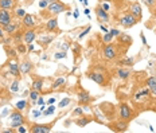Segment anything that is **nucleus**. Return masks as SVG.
Here are the masks:
<instances>
[{
    "label": "nucleus",
    "instance_id": "1",
    "mask_svg": "<svg viewBox=\"0 0 156 133\" xmlns=\"http://www.w3.org/2000/svg\"><path fill=\"white\" fill-rule=\"evenodd\" d=\"M86 77L89 79H92L93 82H96L97 85L106 87L109 83V77L108 73L102 69V67H94V69H90L86 71Z\"/></svg>",
    "mask_w": 156,
    "mask_h": 133
},
{
    "label": "nucleus",
    "instance_id": "2",
    "mask_svg": "<svg viewBox=\"0 0 156 133\" xmlns=\"http://www.w3.org/2000/svg\"><path fill=\"white\" fill-rule=\"evenodd\" d=\"M47 11H44V9H42V15L43 16H58L59 14H62L65 12L66 9H69V5H66L65 3H62L61 0H55L54 3H51V4H48V7L46 8Z\"/></svg>",
    "mask_w": 156,
    "mask_h": 133
},
{
    "label": "nucleus",
    "instance_id": "3",
    "mask_svg": "<svg viewBox=\"0 0 156 133\" xmlns=\"http://www.w3.org/2000/svg\"><path fill=\"white\" fill-rule=\"evenodd\" d=\"M136 23H139V20L137 19L133 16L131 12H124L121 16L119 18V24L120 26H122L124 28H131V27H133Z\"/></svg>",
    "mask_w": 156,
    "mask_h": 133
},
{
    "label": "nucleus",
    "instance_id": "4",
    "mask_svg": "<svg viewBox=\"0 0 156 133\" xmlns=\"http://www.w3.org/2000/svg\"><path fill=\"white\" fill-rule=\"evenodd\" d=\"M102 55H104V58H105L106 61H113L117 55H119L117 44H113V43L105 44V47L102 48Z\"/></svg>",
    "mask_w": 156,
    "mask_h": 133
},
{
    "label": "nucleus",
    "instance_id": "5",
    "mask_svg": "<svg viewBox=\"0 0 156 133\" xmlns=\"http://www.w3.org/2000/svg\"><path fill=\"white\" fill-rule=\"evenodd\" d=\"M119 117L121 120H125V121H128V122L133 118V112H132V109L129 108L128 103L121 102L119 105Z\"/></svg>",
    "mask_w": 156,
    "mask_h": 133
},
{
    "label": "nucleus",
    "instance_id": "6",
    "mask_svg": "<svg viewBox=\"0 0 156 133\" xmlns=\"http://www.w3.org/2000/svg\"><path fill=\"white\" fill-rule=\"evenodd\" d=\"M9 117H11V128H18V126L26 124V118L23 117L20 110H18V109H15Z\"/></svg>",
    "mask_w": 156,
    "mask_h": 133
},
{
    "label": "nucleus",
    "instance_id": "7",
    "mask_svg": "<svg viewBox=\"0 0 156 133\" xmlns=\"http://www.w3.org/2000/svg\"><path fill=\"white\" fill-rule=\"evenodd\" d=\"M8 74H11L12 77H15V78H20L22 73H20V69H19V63L16 62L15 58H11L8 62Z\"/></svg>",
    "mask_w": 156,
    "mask_h": 133
},
{
    "label": "nucleus",
    "instance_id": "8",
    "mask_svg": "<svg viewBox=\"0 0 156 133\" xmlns=\"http://www.w3.org/2000/svg\"><path fill=\"white\" fill-rule=\"evenodd\" d=\"M54 122H50V124H34L31 126L30 132H32V133H48V132H51V128H53Z\"/></svg>",
    "mask_w": 156,
    "mask_h": 133
},
{
    "label": "nucleus",
    "instance_id": "9",
    "mask_svg": "<svg viewBox=\"0 0 156 133\" xmlns=\"http://www.w3.org/2000/svg\"><path fill=\"white\" fill-rule=\"evenodd\" d=\"M96 15H97V19H98V22L100 23H109L110 22V16H109V14L105 11L102 7H101V4L100 5H97L96 7Z\"/></svg>",
    "mask_w": 156,
    "mask_h": 133
},
{
    "label": "nucleus",
    "instance_id": "10",
    "mask_svg": "<svg viewBox=\"0 0 156 133\" xmlns=\"http://www.w3.org/2000/svg\"><path fill=\"white\" fill-rule=\"evenodd\" d=\"M22 24L27 28H34L38 24V18L32 14H26L24 18L22 19Z\"/></svg>",
    "mask_w": 156,
    "mask_h": 133
},
{
    "label": "nucleus",
    "instance_id": "11",
    "mask_svg": "<svg viewBox=\"0 0 156 133\" xmlns=\"http://www.w3.org/2000/svg\"><path fill=\"white\" fill-rule=\"evenodd\" d=\"M77 98H78V102H80L81 105H87V103L94 101V98L89 94V92H86V90H80L77 94Z\"/></svg>",
    "mask_w": 156,
    "mask_h": 133
},
{
    "label": "nucleus",
    "instance_id": "12",
    "mask_svg": "<svg viewBox=\"0 0 156 133\" xmlns=\"http://www.w3.org/2000/svg\"><path fill=\"white\" fill-rule=\"evenodd\" d=\"M129 12L135 16L136 19H137L139 22L141 20V18H143V9H141V5H140V3L139 2H133L131 5H129Z\"/></svg>",
    "mask_w": 156,
    "mask_h": 133
},
{
    "label": "nucleus",
    "instance_id": "13",
    "mask_svg": "<svg viewBox=\"0 0 156 133\" xmlns=\"http://www.w3.org/2000/svg\"><path fill=\"white\" fill-rule=\"evenodd\" d=\"M19 28H20V23H19L18 20H14V19H12V20L4 27V31H5V34L7 35L12 37V35L16 34V32L19 31Z\"/></svg>",
    "mask_w": 156,
    "mask_h": 133
},
{
    "label": "nucleus",
    "instance_id": "14",
    "mask_svg": "<svg viewBox=\"0 0 156 133\" xmlns=\"http://www.w3.org/2000/svg\"><path fill=\"white\" fill-rule=\"evenodd\" d=\"M11 20H12V15H11V12H9V9L0 8V26L5 27Z\"/></svg>",
    "mask_w": 156,
    "mask_h": 133
},
{
    "label": "nucleus",
    "instance_id": "15",
    "mask_svg": "<svg viewBox=\"0 0 156 133\" xmlns=\"http://www.w3.org/2000/svg\"><path fill=\"white\" fill-rule=\"evenodd\" d=\"M109 128L112 129V131H115V132H125L126 129H128V121L120 118L119 121L115 122V124H110Z\"/></svg>",
    "mask_w": 156,
    "mask_h": 133
},
{
    "label": "nucleus",
    "instance_id": "16",
    "mask_svg": "<svg viewBox=\"0 0 156 133\" xmlns=\"http://www.w3.org/2000/svg\"><path fill=\"white\" fill-rule=\"evenodd\" d=\"M35 39H37V31H35L34 28H28L27 31H24L23 43L30 44V43H32V42H35Z\"/></svg>",
    "mask_w": 156,
    "mask_h": 133
},
{
    "label": "nucleus",
    "instance_id": "17",
    "mask_svg": "<svg viewBox=\"0 0 156 133\" xmlns=\"http://www.w3.org/2000/svg\"><path fill=\"white\" fill-rule=\"evenodd\" d=\"M19 69H20V73L23 74H30L32 69H34V65H32L31 61H28V59H23L20 63H19Z\"/></svg>",
    "mask_w": 156,
    "mask_h": 133
},
{
    "label": "nucleus",
    "instance_id": "18",
    "mask_svg": "<svg viewBox=\"0 0 156 133\" xmlns=\"http://www.w3.org/2000/svg\"><path fill=\"white\" fill-rule=\"evenodd\" d=\"M46 30L48 32H55V31H59L58 30V19H57V16H53V18H50L46 22Z\"/></svg>",
    "mask_w": 156,
    "mask_h": 133
},
{
    "label": "nucleus",
    "instance_id": "19",
    "mask_svg": "<svg viewBox=\"0 0 156 133\" xmlns=\"http://www.w3.org/2000/svg\"><path fill=\"white\" fill-rule=\"evenodd\" d=\"M145 85L149 89V93H151L152 97H156V77H149L145 81Z\"/></svg>",
    "mask_w": 156,
    "mask_h": 133
},
{
    "label": "nucleus",
    "instance_id": "20",
    "mask_svg": "<svg viewBox=\"0 0 156 133\" xmlns=\"http://www.w3.org/2000/svg\"><path fill=\"white\" fill-rule=\"evenodd\" d=\"M15 7H18V0H0V8L14 9Z\"/></svg>",
    "mask_w": 156,
    "mask_h": 133
},
{
    "label": "nucleus",
    "instance_id": "21",
    "mask_svg": "<svg viewBox=\"0 0 156 133\" xmlns=\"http://www.w3.org/2000/svg\"><path fill=\"white\" fill-rule=\"evenodd\" d=\"M43 85H44V79L41 78V77H35L34 81H32V85H31V89L34 90H38L39 93L43 90Z\"/></svg>",
    "mask_w": 156,
    "mask_h": 133
},
{
    "label": "nucleus",
    "instance_id": "22",
    "mask_svg": "<svg viewBox=\"0 0 156 133\" xmlns=\"http://www.w3.org/2000/svg\"><path fill=\"white\" fill-rule=\"evenodd\" d=\"M117 38H119V42H120V44H121V46L124 44V46L129 47V46L132 44V42H133V40H132V38L129 37L128 34H124V32H121V34H120Z\"/></svg>",
    "mask_w": 156,
    "mask_h": 133
},
{
    "label": "nucleus",
    "instance_id": "23",
    "mask_svg": "<svg viewBox=\"0 0 156 133\" xmlns=\"http://www.w3.org/2000/svg\"><path fill=\"white\" fill-rule=\"evenodd\" d=\"M92 117H89V116H80L77 120H74V122L78 125V126H81V128H83V126H86L89 122H92Z\"/></svg>",
    "mask_w": 156,
    "mask_h": 133
},
{
    "label": "nucleus",
    "instance_id": "24",
    "mask_svg": "<svg viewBox=\"0 0 156 133\" xmlns=\"http://www.w3.org/2000/svg\"><path fill=\"white\" fill-rule=\"evenodd\" d=\"M116 74H117V77H119L120 79L125 81V79H128L129 77H131L132 73H131V70L129 69H122V67H120V69H117Z\"/></svg>",
    "mask_w": 156,
    "mask_h": 133
},
{
    "label": "nucleus",
    "instance_id": "25",
    "mask_svg": "<svg viewBox=\"0 0 156 133\" xmlns=\"http://www.w3.org/2000/svg\"><path fill=\"white\" fill-rule=\"evenodd\" d=\"M65 83H66V79H65L63 77H59V78H57L53 82V86H51V87H53L54 90H57V89H61V87H63Z\"/></svg>",
    "mask_w": 156,
    "mask_h": 133
},
{
    "label": "nucleus",
    "instance_id": "26",
    "mask_svg": "<svg viewBox=\"0 0 156 133\" xmlns=\"http://www.w3.org/2000/svg\"><path fill=\"white\" fill-rule=\"evenodd\" d=\"M26 14H27V12H26V9L23 7H15L14 8V15H15L16 19H23Z\"/></svg>",
    "mask_w": 156,
    "mask_h": 133
},
{
    "label": "nucleus",
    "instance_id": "27",
    "mask_svg": "<svg viewBox=\"0 0 156 133\" xmlns=\"http://www.w3.org/2000/svg\"><path fill=\"white\" fill-rule=\"evenodd\" d=\"M120 65H121V66H133V65H135V58H124V59H121L119 62Z\"/></svg>",
    "mask_w": 156,
    "mask_h": 133
},
{
    "label": "nucleus",
    "instance_id": "28",
    "mask_svg": "<svg viewBox=\"0 0 156 133\" xmlns=\"http://www.w3.org/2000/svg\"><path fill=\"white\" fill-rule=\"evenodd\" d=\"M28 98H30V101L31 102H37V100L39 98V92L38 90H34V89H31L30 90V94H28Z\"/></svg>",
    "mask_w": 156,
    "mask_h": 133
},
{
    "label": "nucleus",
    "instance_id": "29",
    "mask_svg": "<svg viewBox=\"0 0 156 133\" xmlns=\"http://www.w3.org/2000/svg\"><path fill=\"white\" fill-rule=\"evenodd\" d=\"M113 38H115V37H113V35L108 31V32H105V35L102 37V42H104L105 44H108V43H110V42L113 40Z\"/></svg>",
    "mask_w": 156,
    "mask_h": 133
},
{
    "label": "nucleus",
    "instance_id": "30",
    "mask_svg": "<svg viewBox=\"0 0 156 133\" xmlns=\"http://www.w3.org/2000/svg\"><path fill=\"white\" fill-rule=\"evenodd\" d=\"M54 39V37H43L41 40H39V43L42 44V46H48L50 44V42Z\"/></svg>",
    "mask_w": 156,
    "mask_h": 133
},
{
    "label": "nucleus",
    "instance_id": "31",
    "mask_svg": "<svg viewBox=\"0 0 156 133\" xmlns=\"http://www.w3.org/2000/svg\"><path fill=\"white\" fill-rule=\"evenodd\" d=\"M27 101H26V100H22V101H19L18 103H16V109L18 110H24V109H27Z\"/></svg>",
    "mask_w": 156,
    "mask_h": 133
},
{
    "label": "nucleus",
    "instance_id": "32",
    "mask_svg": "<svg viewBox=\"0 0 156 133\" xmlns=\"http://www.w3.org/2000/svg\"><path fill=\"white\" fill-rule=\"evenodd\" d=\"M141 2H143V4L147 5L151 11H152V8H154L155 4H156V0H141Z\"/></svg>",
    "mask_w": 156,
    "mask_h": 133
},
{
    "label": "nucleus",
    "instance_id": "33",
    "mask_svg": "<svg viewBox=\"0 0 156 133\" xmlns=\"http://www.w3.org/2000/svg\"><path fill=\"white\" fill-rule=\"evenodd\" d=\"M18 89H19V79L16 78L14 82L11 83V86H9V90H11L12 93H16V92H18Z\"/></svg>",
    "mask_w": 156,
    "mask_h": 133
},
{
    "label": "nucleus",
    "instance_id": "34",
    "mask_svg": "<svg viewBox=\"0 0 156 133\" xmlns=\"http://www.w3.org/2000/svg\"><path fill=\"white\" fill-rule=\"evenodd\" d=\"M67 57V53L66 51H59V53H55L54 54V58L55 59H63V58Z\"/></svg>",
    "mask_w": 156,
    "mask_h": 133
},
{
    "label": "nucleus",
    "instance_id": "35",
    "mask_svg": "<svg viewBox=\"0 0 156 133\" xmlns=\"http://www.w3.org/2000/svg\"><path fill=\"white\" fill-rule=\"evenodd\" d=\"M83 114V109L82 108H76L74 109V112H73V117H80V116H82Z\"/></svg>",
    "mask_w": 156,
    "mask_h": 133
},
{
    "label": "nucleus",
    "instance_id": "36",
    "mask_svg": "<svg viewBox=\"0 0 156 133\" xmlns=\"http://www.w3.org/2000/svg\"><path fill=\"white\" fill-rule=\"evenodd\" d=\"M70 101H71L70 98H63L62 101L59 102V105H58V106H59V108H66V106L70 103Z\"/></svg>",
    "mask_w": 156,
    "mask_h": 133
},
{
    "label": "nucleus",
    "instance_id": "37",
    "mask_svg": "<svg viewBox=\"0 0 156 133\" xmlns=\"http://www.w3.org/2000/svg\"><path fill=\"white\" fill-rule=\"evenodd\" d=\"M90 30H92V27H90V26H89V27H86L85 28V30H83L82 32H81V34L80 35H78V39H82V38L83 37H85V35L86 34H89V32H90Z\"/></svg>",
    "mask_w": 156,
    "mask_h": 133
},
{
    "label": "nucleus",
    "instance_id": "38",
    "mask_svg": "<svg viewBox=\"0 0 156 133\" xmlns=\"http://www.w3.org/2000/svg\"><path fill=\"white\" fill-rule=\"evenodd\" d=\"M54 112H55V106L54 105H50V108H48L46 112H43V114L44 116H50V114H53Z\"/></svg>",
    "mask_w": 156,
    "mask_h": 133
},
{
    "label": "nucleus",
    "instance_id": "39",
    "mask_svg": "<svg viewBox=\"0 0 156 133\" xmlns=\"http://www.w3.org/2000/svg\"><path fill=\"white\" fill-rule=\"evenodd\" d=\"M15 132H18V133H26V132H28V129L24 126V124L23 125H20V126H18L16 128V131Z\"/></svg>",
    "mask_w": 156,
    "mask_h": 133
},
{
    "label": "nucleus",
    "instance_id": "40",
    "mask_svg": "<svg viewBox=\"0 0 156 133\" xmlns=\"http://www.w3.org/2000/svg\"><path fill=\"white\" fill-rule=\"evenodd\" d=\"M39 7H41L42 9H46L48 7V3L46 2V0H39Z\"/></svg>",
    "mask_w": 156,
    "mask_h": 133
},
{
    "label": "nucleus",
    "instance_id": "41",
    "mask_svg": "<svg viewBox=\"0 0 156 133\" xmlns=\"http://www.w3.org/2000/svg\"><path fill=\"white\" fill-rule=\"evenodd\" d=\"M110 34H112L113 37H119V35L121 34V31L117 30V28H112V30H110Z\"/></svg>",
    "mask_w": 156,
    "mask_h": 133
},
{
    "label": "nucleus",
    "instance_id": "42",
    "mask_svg": "<svg viewBox=\"0 0 156 133\" xmlns=\"http://www.w3.org/2000/svg\"><path fill=\"white\" fill-rule=\"evenodd\" d=\"M18 51H19V53H26V46H24V43L19 44V46H18Z\"/></svg>",
    "mask_w": 156,
    "mask_h": 133
},
{
    "label": "nucleus",
    "instance_id": "43",
    "mask_svg": "<svg viewBox=\"0 0 156 133\" xmlns=\"http://www.w3.org/2000/svg\"><path fill=\"white\" fill-rule=\"evenodd\" d=\"M101 7H102L104 9H105L106 12H109V9H110V5H109V3H105V2H104L102 4H101Z\"/></svg>",
    "mask_w": 156,
    "mask_h": 133
},
{
    "label": "nucleus",
    "instance_id": "44",
    "mask_svg": "<svg viewBox=\"0 0 156 133\" xmlns=\"http://www.w3.org/2000/svg\"><path fill=\"white\" fill-rule=\"evenodd\" d=\"M8 57L15 58L16 57V50H8Z\"/></svg>",
    "mask_w": 156,
    "mask_h": 133
},
{
    "label": "nucleus",
    "instance_id": "45",
    "mask_svg": "<svg viewBox=\"0 0 156 133\" xmlns=\"http://www.w3.org/2000/svg\"><path fill=\"white\" fill-rule=\"evenodd\" d=\"M39 116H41V110H34V112H32V117L38 118Z\"/></svg>",
    "mask_w": 156,
    "mask_h": 133
},
{
    "label": "nucleus",
    "instance_id": "46",
    "mask_svg": "<svg viewBox=\"0 0 156 133\" xmlns=\"http://www.w3.org/2000/svg\"><path fill=\"white\" fill-rule=\"evenodd\" d=\"M4 35H5V31H4V27H2V26H0V38H4Z\"/></svg>",
    "mask_w": 156,
    "mask_h": 133
},
{
    "label": "nucleus",
    "instance_id": "47",
    "mask_svg": "<svg viewBox=\"0 0 156 133\" xmlns=\"http://www.w3.org/2000/svg\"><path fill=\"white\" fill-rule=\"evenodd\" d=\"M37 103H38V105H43V103H44V101H43V97H39V98L37 100Z\"/></svg>",
    "mask_w": 156,
    "mask_h": 133
},
{
    "label": "nucleus",
    "instance_id": "48",
    "mask_svg": "<svg viewBox=\"0 0 156 133\" xmlns=\"http://www.w3.org/2000/svg\"><path fill=\"white\" fill-rule=\"evenodd\" d=\"M34 44L32 43H30V44H27V51H34Z\"/></svg>",
    "mask_w": 156,
    "mask_h": 133
},
{
    "label": "nucleus",
    "instance_id": "49",
    "mask_svg": "<svg viewBox=\"0 0 156 133\" xmlns=\"http://www.w3.org/2000/svg\"><path fill=\"white\" fill-rule=\"evenodd\" d=\"M3 133H14V128H11V129H3Z\"/></svg>",
    "mask_w": 156,
    "mask_h": 133
},
{
    "label": "nucleus",
    "instance_id": "50",
    "mask_svg": "<svg viewBox=\"0 0 156 133\" xmlns=\"http://www.w3.org/2000/svg\"><path fill=\"white\" fill-rule=\"evenodd\" d=\"M100 28H101V31H104V32H108V28H106V27H105V26H104L102 23L100 24Z\"/></svg>",
    "mask_w": 156,
    "mask_h": 133
},
{
    "label": "nucleus",
    "instance_id": "51",
    "mask_svg": "<svg viewBox=\"0 0 156 133\" xmlns=\"http://www.w3.org/2000/svg\"><path fill=\"white\" fill-rule=\"evenodd\" d=\"M28 94H30V90H24V93L22 94V97H23V98H26V97H28Z\"/></svg>",
    "mask_w": 156,
    "mask_h": 133
},
{
    "label": "nucleus",
    "instance_id": "52",
    "mask_svg": "<svg viewBox=\"0 0 156 133\" xmlns=\"http://www.w3.org/2000/svg\"><path fill=\"white\" fill-rule=\"evenodd\" d=\"M54 102H55V98L53 97V98H50V100H48V101H47V105H53Z\"/></svg>",
    "mask_w": 156,
    "mask_h": 133
},
{
    "label": "nucleus",
    "instance_id": "53",
    "mask_svg": "<svg viewBox=\"0 0 156 133\" xmlns=\"http://www.w3.org/2000/svg\"><path fill=\"white\" fill-rule=\"evenodd\" d=\"M73 16H74V19H77L78 16H80V12H78V9H76V11H74V14H73Z\"/></svg>",
    "mask_w": 156,
    "mask_h": 133
},
{
    "label": "nucleus",
    "instance_id": "54",
    "mask_svg": "<svg viewBox=\"0 0 156 133\" xmlns=\"http://www.w3.org/2000/svg\"><path fill=\"white\" fill-rule=\"evenodd\" d=\"M140 37H141V40H143V43H144V44H147V42H145V37H144V34H143V32L140 34Z\"/></svg>",
    "mask_w": 156,
    "mask_h": 133
},
{
    "label": "nucleus",
    "instance_id": "55",
    "mask_svg": "<svg viewBox=\"0 0 156 133\" xmlns=\"http://www.w3.org/2000/svg\"><path fill=\"white\" fill-rule=\"evenodd\" d=\"M151 14H152V15H154V16H156V4H155V7H154V8H152Z\"/></svg>",
    "mask_w": 156,
    "mask_h": 133
},
{
    "label": "nucleus",
    "instance_id": "56",
    "mask_svg": "<svg viewBox=\"0 0 156 133\" xmlns=\"http://www.w3.org/2000/svg\"><path fill=\"white\" fill-rule=\"evenodd\" d=\"M62 47H63V51H65V50H67V48H69V44L63 43V44H62Z\"/></svg>",
    "mask_w": 156,
    "mask_h": 133
},
{
    "label": "nucleus",
    "instance_id": "57",
    "mask_svg": "<svg viewBox=\"0 0 156 133\" xmlns=\"http://www.w3.org/2000/svg\"><path fill=\"white\" fill-rule=\"evenodd\" d=\"M32 2H34V0H26V4H31Z\"/></svg>",
    "mask_w": 156,
    "mask_h": 133
},
{
    "label": "nucleus",
    "instance_id": "58",
    "mask_svg": "<svg viewBox=\"0 0 156 133\" xmlns=\"http://www.w3.org/2000/svg\"><path fill=\"white\" fill-rule=\"evenodd\" d=\"M85 14H86V15H89V14H90V9H89V8H86V9H85Z\"/></svg>",
    "mask_w": 156,
    "mask_h": 133
},
{
    "label": "nucleus",
    "instance_id": "59",
    "mask_svg": "<svg viewBox=\"0 0 156 133\" xmlns=\"http://www.w3.org/2000/svg\"><path fill=\"white\" fill-rule=\"evenodd\" d=\"M44 108H46V105H42V106H41V112H43Z\"/></svg>",
    "mask_w": 156,
    "mask_h": 133
},
{
    "label": "nucleus",
    "instance_id": "60",
    "mask_svg": "<svg viewBox=\"0 0 156 133\" xmlns=\"http://www.w3.org/2000/svg\"><path fill=\"white\" fill-rule=\"evenodd\" d=\"M46 2L48 3V4H51V3H54V2H55V0H46Z\"/></svg>",
    "mask_w": 156,
    "mask_h": 133
},
{
    "label": "nucleus",
    "instance_id": "61",
    "mask_svg": "<svg viewBox=\"0 0 156 133\" xmlns=\"http://www.w3.org/2000/svg\"><path fill=\"white\" fill-rule=\"evenodd\" d=\"M101 2L104 3V2H105V3H110V2H113V0H101Z\"/></svg>",
    "mask_w": 156,
    "mask_h": 133
},
{
    "label": "nucleus",
    "instance_id": "62",
    "mask_svg": "<svg viewBox=\"0 0 156 133\" xmlns=\"http://www.w3.org/2000/svg\"><path fill=\"white\" fill-rule=\"evenodd\" d=\"M82 3H83V5H87V3H89V2H87V0H83Z\"/></svg>",
    "mask_w": 156,
    "mask_h": 133
},
{
    "label": "nucleus",
    "instance_id": "63",
    "mask_svg": "<svg viewBox=\"0 0 156 133\" xmlns=\"http://www.w3.org/2000/svg\"><path fill=\"white\" fill-rule=\"evenodd\" d=\"M80 2H83V0H80Z\"/></svg>",
    "mask_w": 156,
    "mask_h": 133
},
{
    "label": "nucleus",
    "instance_id": "64",
    "mask_svg": "<svg viewBox=\"0 0 156 133\" xmlns=\"http://www.w3.org/2000/svg\"><path fill=\"white\" fill-rule=\"evenodd\" d=\"M0 40H2V38H0Z\"/></svg>",
    "mask_w": 156,
    "mask_h": 133
}]
</instances>
